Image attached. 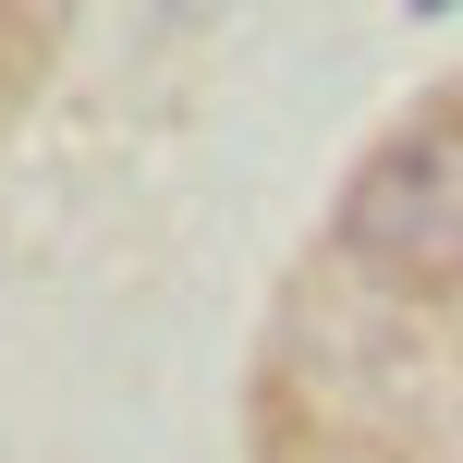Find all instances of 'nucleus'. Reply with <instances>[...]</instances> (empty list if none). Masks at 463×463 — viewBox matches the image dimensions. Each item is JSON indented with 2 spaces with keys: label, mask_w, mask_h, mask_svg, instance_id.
<instances>
[{
  "label": "nucleus",
  "mask_w": 463,
  "mask_h": 463,
  "mask_svg": "<svg viewBox=\"0 0 463 463\" xmlns=\"http://www.w3.org/2000/svg\"><path fill=\"white\" fill-rule=\"evenodd\" d=\"M342 244L402 280H463V135H402L354 171Z\"/></svg>",
  "instance_id": "1"
},
{
  "label": "nucleus",
  "mask_w": 463,
  "mask_h": 463,
  "mask_svg": "<svg viewBox=\"0 0 463 463\" xmlns=\"http://www.w3.org/2000/svg\"><path fill=\"white\" fill-rule=\"evenodd\" d=\"M415 13H451V0H415Z\"/></svg>",
  "instance_id": "2"
}]
</instances>
